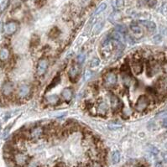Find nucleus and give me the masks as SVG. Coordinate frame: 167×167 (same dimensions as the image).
<instances>
[{
	"label": "nucleus",
	"mask_w": 167,
	"mask_h": 167,
	"mask_svg": "<svg viewBox=\"0 0 167 167\" xmlns=\"http://www.w3.org/2000/svg\"><path fill=\"white\" fill-rule=\"evenodd\" d=\"M139 24H141L143 26H144L149 31L153 32L156 30V25L152 22V21H149V20H140L139 21Z\"/></svg>",
	"instance_id": "obj_15"
},
{
	"label": "nucleus",
	"mask_w": 167,
	"mask_h": 167,
	"mask_svg": "<svg viewBox=\"0 0 167 167\" xmlns=\"http://www.w3.org/2000/svg\"><path fill=\"white\" fill-rule=\"evenodd\" d=\"M115 31H118L121 34L124 33V32H126V27L122 25H116V28H115Z\"/></svg>",
	"instance_id": "obj_26"
},
{
	"label": "nucleus",
	"mask_w": 167,
	"mask_h": 167,
	"mask_svg": "<svg viewBox=\"0 0 167 167\" xmlns=\"http://www.w3.org/2000/svg\"><path fill=\"white\" fill-rule=\"evenodd\" d=\"M149 105V99L145 95H141L134 105V108L138 112H144Z\"/></svg>",
	"instance_id": "obj_2"
},
{
	"label": "nucleus",
	"mask_w": 167,
	"mask_h": 167,
	"mask_svg": "<svg viewBox=\"0 0 167 167\" xmlns=\"http://www.w3.org/2000/svg\"><path fill=\"white\" fill-rule=\"evenodd\" d=\"M158 71V66L155 62H149L147 65V75L152 77Z\"/></svg>",
	"instance_id": "obj_14"
},
{
	"label": "nucleus",
	"mask_w": 167,
	"mask_h": 167,
	"mask_svg": "<svg viewBox=\"0 0 167 167\" xmlns=\"http://www.w3.org/2000/svg\"><path fill=\"white\" fill-rule=\"evenodd\" d=\"M108 111V105L105 102H100L98 105V113L102 116L106 115Z\"/></svg>",
	"instance_id": "obj_16"
},
{
	"label": "nucleus",
	"mask_w": 167,
	"mask_h": 167,
	"mask_svg": "<svg viewBox=\"0 0 167 167\" xmlns=\"http://www.w3.org/2000/svg\"><path fill=\"white\" fill-rule=\"evenodd\" d=\"M30 93V86L28 85H21L20 88H18V91H17V95L18 97L21 99L26 98Z\"/></svg>",
	"instance_id": "obj_8"
},
{
	"label": "nucleus",
	"mask_w": 167,
	"mask_h": 167,
	"mask_svg": "<svg viewBox=\"0 0 167 167\" xmlns=\"http://www.w3.org/2000/svg\"><path fill=\"white\" fill-rule=\"evenodd\" d=\"M145 3L149 8H153L157 4V0H145Z\"/></svg>",
	"instance_id": "obj_28"
},
{
	"label": "nucleus",
	"mask_w": 167,
	"mask_h": 167,
	"mask_svg": "<svg viewBox=\"0 0 167 167\" xmlns=\"http://www.w3.org/2000/svg\"><path fill=\"white\" fill-rule=\"evenodd\" d=\"M110 38L112 39H116V40H118V41H121L123 40V35L121 33H119L118 31H114L112 34H110Z\"/></svg>",
	"instance_id": "obj_22"
},
{
	"label": "nucleus",
	"mask_w": 167,
	"mask_h": 167,
	"mask_svg": "<svg viewBox=\"0 0 167 167\" xmlns=\"http://www.w3.org/2000/svg\"><path fill=\"white\" fill-rule=\"evenodd\" d=\"M38 163L36 162L35 160H31L30 162L28 163V166L27 167H38Z\"/></svg>",
	"instance_id": "obj_34"
},
{
	"label": "nucleus",
	"mask_w": 167,
	"mask_h": 167,
	"mask_svg": "<svg viewBox=\"0 0 167 167\" xmlns=\"http://www.w3.org/2000/svg\"><path fill=\"white\" fill-rule=\"evenodd\" d=\"M158 93H165L167 92V82L165 79H160L158 81L157 86H156Z\"/></svg>",
	"instance_id": "obj_13"
},
{
	"label": "nucleus",
	"mask_w": 167,
	"mask_h": 167,
	"mask_svg": "<svg viewBox=\"0 0 167 167\" xmlns=\"http://www.w3.org/2000/svg\"><path fill=\"white\" fill-rule=\"evenodd\" d=\"M92 76H93V73L90 71H87L84 75V81H88L89 79L92 78Z\"/></svg>",
	"instance_id": "obj_31"
},
{
	"label": "nucleus",
	"mask_w": 167,
	"mask_h": 167,
	"mask_svg": "<svg viewBox=\"0 0 167 167\" xmlns=\"http://www.w3.org/2000/svg\"><path fill=\"white\" fill-rule=\"evenodd\" d=\"M9 57V50L7 48H2L0 50V60L2 61H5Z\"/></svg>",
	"instance_id": "obj_20"
},
{
	"label": "nucleus",
	"mask_w": 167,
	"mask_h": 167,
	"mask_svg": "<svg viewBox=\"0 0 167 167\" xmlns=\"http://www.w3.org/2000/svg\"><path fill=\"white\" fill-rule=\"evenodd\" d=\"M138 167H144L143 166H138Z\"/></svg>",
	"instance_id": "obj_38"
},
{
	"label": "nucleus",
	"mask_w": 167,
	"mask_h": 167,
	"mask_svg": "<svg viewBox=\"0 0 167 167\" xmlns=\"http://www.w3.org/2000/svg\"><path fill=\"white\" fill-rule=\"evenodd\" d=\"M72 93H73V91L72 89L70 88H66L65 89L62 90L61 92V96L62 98L66 100V101H70L71 98H72Z\"/></svg>",
	"instance_id": "obj_17"
},
{
	"label": "nucleus",
	"mask_w": 167,
	"mask_h": 167,
	"mask_svg": "<svg viewBox=\"0 0 167 167\" xmlns=\"http://www.w3.org/2000/svg\"><path fill=\"white\" fill-rule=\"evenodd\" d=\"M14 160L18 166H25L29 161V156L23 152H18L14 155Z\"/></svg>",
	"instance_id": "obj_4"
},
{
	"label": "nucleus",
	"mask_w": 167,
	"mask_h": 167,
	"mask_svg": "<svg viewBox=\"0 0 167 167\" xmlns=\"http://www.w3.org/2000/svg\"><path fill=\"white\" fill-rule=\"evenodd\" d=\"M59 97L55 94H51V95H49L46 97V102L50 105H56L59 103Z\"/></svg>",
	"instance_id": "obj_18"
},
{
	"label": "nucleus",
	"mask_w": 167,
	"mask_h": 167,
	"mask_svg": "<svg viewBox=\"0 0 167 167\" xmlns=\"http://www.w3.org/2000/svg\"><path fill=\"white\" fill-rule=\"evenodd\" d=\"M162 126L165 128H167V118H164L162 121Z\"/></svg>",
	"instance_id": "obj_35"
},
{
	"label": "nucleus",
	"mask_w": 167,
	"mask_h": 167,
	"mask_svg": "<svg viewBox=\"0 0 167 167\" xmlns=\"http://www.w3.org/2000/svg\"><path fill=\"white\" fill-rule=\"evenodd\" d=\"M113 6L117 9H121L124 6V0H114L113 2Z\"/></svg>",
	"instance_id": "obj_24"
},
{
	"label": "nucleus",
	"mask_w": 167,
	"mask_h": 167,
	"mask_svg": "<svg viewBox=\"0 0 167 167\" xmlns=\"http://www.w3.org/2000/svg\"><path fill=\"white\" fill-rule=\"evenodd\" d=\"M120 157H121L120 152L118 150L114 151L113 153V155H112V160H113V164H118L120 161Z\"/></svg>",
	"instance_id": "obj_23"
},
{
	"label": "nucleus",
	"mask_w": 167,
	"mask_h": 167,
	"mask_svg": "<svg viewBox=\"0 0 167 167\" xmlns=\"http://www.w3.org/2000/svg\"><path fill=\"white\" fill-rule=\"evenodd\" d=\"M49 66V61L48 60L43 58V59H40L38 61V64H37V68H36V74L38 77H42L43 75H44V73L46 72L47 69Z\"/></svg>",
	"instance_id": "obj_5"
},
{
	"label": "nucleus",
	"mask_w": 167,
	"mask_h": 167,
	"mask_svg": "<svg viewBox=\"0 0 167 167\" xmlns=\"http://www.w3.org/2000/svg\"><path fill=\"white\" fill-rule=\"evenodd\" d=\"M120 18H121L120 14L118 12H114L113 15H111L109 20H110V22H112L114 25H117L118 20H120Z\"/></svg>",
	"instance_id": "obj_21"
},
{
	"label": "nucleus",
	"mask_w": 167,
	"mask_h": 167,
	"mask_svg": "<svg viewBox=\"0 0 167 167\" xmlns=\"http://www.w3.org/2000/svg\"><path fill=\"white\" fill-rule=\"evenodd\" d=\"M156 167H161V166H160V165H157V166Z\"/></svg>",
	"instance_id": "obj_37"
},
{
	"label": "nucleus",
	"mask_w": 167,
	"mask_h": 167,
	"mask_svg": "<svg viewBox=\"0 0 167 167\" xmlns=\"http://www.w3.org/2000/svg\"><path fill=\"white\" fill-rule=\"evenodd\" d=\"M8 4H9V0H4V1L2 2V4H1V6H0V9H1V10L5 9V8L7 7Z\"/></svg>",
	"instance_id": "obj_33"
},
{
	"label": "nucleus",
	"mask_w": 167,
	"mask_h": 167,
	"mask_svg": "<svg viewBox=\"0 0 167 167\" xmlns=\"http://www.w3.org/2000/svg\"><path fill=\"white\" fill-rule=\"evenodd\" d=\"M85 61V55L84 54H80L77 56V61H78L79 64H82L83 61Z\"/></svg>",
	"instance_id": "obj_32"
},
{
	"label": "nucleus",
	"mask_w": 167,
	"mask_h": 167,
	"mask_svg": "<svg viewBox=\"0 0 167 167\" xmlns=\"http://www.w3.org/2000/svg\"><path fill=\"white\" fill-rule=\"evenodd\" d=\"M130 30L133 32V34H135L139 38H141L143 35H144V30H143V29L139 25L135 24V23H132L130 25Z\"/></svg>",
	"instance_id": "obj_12"
},
{
	"label": "nucleus",
	"mask_w": 167,
	"mask_h": 167,
	"mask_svg": "<svg viewBox=\"0 0 167 167\" xmlns=\"http://www.w3.org/2000/svg\"><path fill=\"white\" fill-rule=\"evenodd\" d=\"M110 103H111V108H112L113 113H118L123 107V103L121 102V100L114 94L111 95Z\"/></svg>",
	"instance_id": "obj_6"
},
{
	"label": "nucleus",
	"mask_w": 167,
	"mask_h": 167,
	"mask_svg": "<svg viewBox=\"0 0 167 167\" xmlns=\"http://www.w3.org/2000/svg\"><path fill=\"white\" fill-rule=\"evenodd\" d=\"M79 74H80V66L79 65H73L72 66H71V68L69 69L68 76L71 82H77V80L78 78Z\"/></svg>",
	"instance_id": "obj_7"
},
{
	"label": "nucleus",
	"mask_w": 167,
	"mask_h": 167,
	"mask_svg": "<svg viewBox=\"0 0 167 167\" xmlns=\"http://www.w3.org/2000/svg\"><path fill=\"white\" fill-rule=\"evenodd\" d=\"M17 30H18V23L15 21H9L4 25L5 33L9 35L15 34Z\"/></svg>",
	"instance_id": "obj_9"
},
{
	"label": "nucleus",
	"mask_w": 167,
	"mask_h": 167,
	"mask_svg": "<svg viewBox=\"0 0 167 167\" xmlns=\"http://www.w3.org/2000/svg\"><path fill=\"white\" fill-rule=\"evenodd\" d=\"M106 8H107V4H100L98 6V8L96 10V12H95V15H98L99 14H101L103 11L106 9Z\"/></svg>",
	"instance_id": "obj_25"
},
{
	"label": "nucleus",
	"mask_w": 167,
	"mask_h": 167,
	"mask_svg": "<svg viewBox=\"0 0 167 167\" xmlns=\"http://www.w3.org/2000/svg\"><path fill=\"white\" fill-rule=\"evenodd\" d=\"M118 82V76L114 71H108L103 77V85L107 88H112Z\"/></svg>",
	"instance_id": "obj_1"
},
{
	"label": "nucleus",
	"mask_w": 167,
	"mask_h": 167,
	"mask_svg": "<svg viewBox=\"0 0 167 167\" xmlns=\"http://www.w3.org/2000/svg\"><path fill=\"white\" fill-rule=\"evenodd\" d=\"M87 167H103V166H102L101 163L98 162V161H93L92 163H90Z\"/></svg>",
	"instance_id": "obj_30"
},
{
	"label": "nucleus",
	"mask_w": 167,
	"mask_h": 167,
	"mask_svg": "<svg viewBox=\"0 0 167 167\" xmlns=\"http://www.w3.org/2000/svg\"><path fill=\"white\" fill-rule=\"evenodd\" d=\"M44 129L42 126H34L29 132V139L31 140H37L43 136Z\"/></svg>",
	"instance_id": "obj_3"
},
{
	"label": "nucleus",
	"mask_w": 167,
	"mask_h": 167,
	"mask_svg": "<svg viewBox=\"0 0 167 167\" xmlns=\"http://www.w3.org/2000/svg\"><path fill=\"white\" fill-rule=\"evenodd\" d=\"M60 82H61V76H60L59 74H58V75H56L54 78H53V80L50 82V83L49 84V86L47 87L46 91H49V90H50V89L54 88L55 87L56 85H58Z\"/></svg>",
	"instance_id": "obj_19"
},
{
	"label": "nucleus",
	"mask_w": 167,
	"mask_h": 167,
	"mask_svg": "<svg viewBox=\"0 0 167 167\" xmlns=\"http://www.w3.org/2000/svg\"><path fill=\"white\" fill-rule=\"evenodd\" d=\"M100 64V61H99L98 58H93V59L92 60V61H91V66L92 67H96V66H99Z\"/></svg>",
	"instance_id": "obj_29"
},
{
	"label": "nucleus",
	"mask_w": 167,
	"mask_h": 167,
	"mask_svg": "<svg viewBox=\"0 0 167 167\" xmlns=\"http://www.w3.org/2000/svg\"><path fill=\"white\" fill-rule=\"evenodd\" d=\"M131 70L133 73L139 75L143 71V63L140 60H133L131 63Z\"/></svg>",
	"instance_id": "obj_11"
},
{
	"label": "nucleus",
	"mask_w": 167,
	"mask_h": 167,
	"mask_svg": "<svg viewBox=\"0 0 167 167\" xmlns=\"http://www.w3.org/2000/svg\"><path fill=\"white\" fill-rule=\"evenodd\" d=\"M14 92V84L11 82H6L2 86V93L5 97H9Z\"/></svg>",
	"instance_id": "obj_10"
},
{
	"label": "nucleus",
	"mask_w": 167,
	"mask_h": 167,
	"mask_svg": "<svg viewBox=\"0 0 167 167\" xmlns=\"http://www.w3.org/2000/svg\"><path fill=\"white\" fill-rule=\"evenodd\" d=\"M163 71H164L165 73L167 75V63H166V64L163 66Z\"/></svg>",
	"instance_id": "obj_36"
},
{
	"label": "nucleus",
	"mask_w": 167,
	"mask_h": 167,
	"mask_svg": "<svg viewBox=\"0 0 167 167\" xmlns=\"http://www.w3.org/2000/svg\"><path fill=\"white\" fill-rule=\"evenodd\" d=\"M121 127H122V125H121V124H119V123H112L108 125V128H110V129H112V130L118 129V128H120Z\"/></svg>",
	"instance_id": "obj_27"
}]
</instances>
